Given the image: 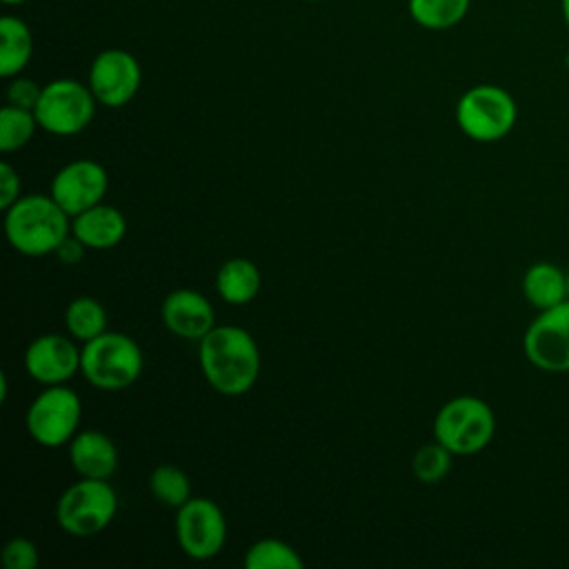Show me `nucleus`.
<instances>
[{
    "label": "nucleus",
    "mask_w": 569,
    "mask_h": 569,
    "mask_svg": "<svg viewBox=\"0 0 569 569\" xmlns=\"http://www.w3.org/2000/svg\"><path fill=\"white\" fill-rule=\"evenodd\" d=\"M307 2H325V0H307Z\"/></svg>",
    "instance_id": "473e14b6"
},
{
    "label": "nucleus",
    "mask_w": 569,
    "mask_h": 569,
    "mask_svg": "<svg viewBox=\"0 0 569 569\" xmlns=\"http://www.w3.org/2000/svg\"><path fill=\"white\" fill-rule=\"evenodd\" d=\"M471 9V0H407L411 20L427 31H447L460 24Z\"/></svg>",
    "instance_id": "aec40b11"
},
{
    "label": "nucleus",
    "mask_w": 569,
    "mask_h": 569,
    "mask_svg": "<svg viewBox=\"0 0 569 569\" xmlns=\"http://www.w3.org/2000/svg\"><path fill=\"white\" fill-rule=\"evenodd\" d=\"M176 511V540L191 560H211L222 551L227 520L213 500L189 498Z\"/></svg>",
    "instance_id": "9d476101"
},
{
    "label": "nucleus",
    "mask_w": 569,
    "mask_h": 569,
    "mask_svg": "<svg viewBox=\"0 0 569 569\" xmlns=\"http://www.w3.org/2000/svg\"><path fill=\"white\" fill-rule=\"evenodd\" d=\"M149 491L151 496L171 509H180L191 496V480L189 476L176 465H160L149 476Z\"/></svg>",
    "instance_id": "5701e85b"
},
{
    "label": "nucleus",
    "mask_w": 569,
    "mask_h": 569,
    "mask_svg": "<svg viewBox=\"0 0 569 569\" xmlns=\"http://www.w3.org/2000/svg\"><path fill=\"white\" fill-rule=\"evenodd\" d=\"M144 367L140 345L120 331H104L82 342L80 373L89 385L102 391H120L131 387Z\"/></svg>",
    "instance_id": "7ed1b4c3"
},
{
    "label": "nucleus",
    "mask_w": 569,
    "mask_h": 569,
    "mask_svg": "<svg viewBox=\"0 0 569 569\" xmlns=\"http://www.w3.org/2000/svg\"><path fill=\"white\" fill-rule=\"evenodd\" d=\"M198 360L204 380L231 398L247 393L260 373V349L253 336L233 325H216L198 340Z\"/></svg>",
    "instance_id": "f257e3e1"
},
{
    "label": "nucleus",
    "mask_w": 569,
    "mask_h": 569,
    "mask_svg": "<svg viewBox=\"0 0 569 569\" xmlns=\"http://www.w3.org/2000/svg\"><path fill=\"white\" fill-rule=\"evenodd\" d=\"M242 565L247 569H302L305 560L289 542L278 538H262L244 551Z\"/></svg>",
    "instance_id": "4be33fe9"
},
{
    "label": "nucleus",
    "mask_w": 569,
    "mask_h": 569,
    "mask_svg": "<svg viewBox=\"0 0 569 569\" xmlns=\"http://www.w3.org/2000/svg\"><path fill=\"white\" fill-rule=\"evenodd\" d=\"M451 458H453V453L438 440L427 442V445L418 447V451L413 453V460H411L413 476L425 485H436L449 473Z\"/></svg>",
    "instance_id": "393cba45"
},
{
    "label": "nucleus",
    "mask_w": 569,
    "mask_h": 569,
    "mask_svg": "<svg viewBox=\"0 0 569 569\" xmlns=\"http://www.w3.org/2000/svg\"><path fill=\"white\" fill-rule=\"evenodd\" d=\"M4 4H22V2H27V0H2Z\"/></svg>",
    "instance_id": "7c9ffc66"
},
{
    "label": "nucleus",
    "mask_w": 569,
    "mask_h": 569,
    "mask_svg": "<svg viewBox=\"0 0 569 569\" xmlns=\"http://www.w3.org/2000/svg\"><path fill=\"white\" fill-rule=\"evenodd\" d=\"M518 120L513 96L498 84H476L467 89L456 104L460 131L476 142H498L511 133Z\"/></svg>",
    "instance_id": "423d86ee"
},
{
    "label": "nucleus",
    "mask_w": 569,
    "mask_h": 569,
    "mask_svg": "<svg viewBox=\"0 0 569 569\" xmlns=\"http://www.w3.org/2000/svg\"><path fill=\"white\" fill-rule=\"evenodd\" d=\"M567 298H569V269H567Z\"/></svg>",
    "instance_id": "2f4dec72"
},
{
    "label": "nucleus",
    "mask_w": 569,
    "mask_h": 569,
    "mask_svg": "<svg viewBox=\"0 0 569 569\" xmlns=\"http://www.w3.org/2000/svg\"><path fill=\"white\" fill-rule=\"evenodd\" d=\"M260 284V269L247 258H229L216 273V291L227 305L240 307L251 302L258 296Z\"/></svg>",
    "instance_id": "6ab92c4d"
},
{
    "label": "nucleus",
    "mask_w": 569,
    "mask_h": 569,
    "mask_svg": "<svg viewBox=\"0 0 569 569\" xmlns=\"http://www.w3.org/2000/svg\"><path fill=\"white\" fill-rule=\"evenodd\" d=\"M20 198V176L9 162H0V209H9Z\"/></svg>",
    "instance_id": "cd10ccee"
},
{
    "label": "nucleus",
    "mask_w": 569,
    "mask_h": 569,
    "mask_svg": "<svg viewBox=\"0 0 569 569\" xmlns=\"http://www.w3.org/2000/svg\"><path fill=\"white\" fill-rule=\"evenodd\" d=\"M560 16H562V22L569 31V0H560Z\"/></svg>",
    "instance_id": "c756f323"
},
{
    "label": "nucleus",
    "mask_w": 569,
    "mask_h": 569,
    "mask_svg": "<svg viewBox=\"0 0 569 569\" xmlns=\"http://www.w3.org/2000/svg\"><path fill=\"white\" fill-rule=\"evenodd\" d=\"M2 565L7 569H36L38 567V547L33 540L29 538H11L4 547H2Z\"/></svg>",
    "instance_id": "a878e982"
},
{
    "label": "nucleus",
    "mask_w": 569,
    "mask_h": 569,
    "mask_svg": "<svg viewBox=\"0 0 569 569\" xmlns=\"http://www.w3.org/2000/svg\"><path fill=\"white\" fill-rule=\"evenodd\" d=\"M109 189V173L96 160H71L51 180V198L73 218L80 211L102 202Z\"/></svg>",
    "instance_id": "f8f14e48"
},
{
    "label": "nucleus",
    "mask_w": 569,
    "mask_h": 569,
    "mask_svg": "<svg viewBox=\"0 0 569 569\" xmlns=\"http://www.w3.org/2000/svg\"><path fill=\"white\" fill-rule=\"evenodd\" d=\"M64 327L73 340L89 342L107 331V309L96 298H73L64 309Z\"/></svg>",
    "instance_id": "412c9836"
},
{
    "label": "nucleus",
    "mask_w": 569,
    "mask_h": 569,
    "mask_svg": "<svg viewBox=\"0 0 569 569\" xmlns=\"http://www.w3.org/2000/svg\"><path fill=\"white\" fill-rule=\"evenodd\" d=\"M84 253H87V244H84L80 238H76L73 233H69V236L58 244V249H56V258H58L62 264H69V267L82 262Z\"/></svg>",
    "instance_id": "c85d7f7f"
},
{
    "label": "nucleus",
    "mask_w": 569,
    "mask_h": 569,
    "mask_svg": "<svg viewBox=\"0 0 569 569\" xmlns=\"http://www.w3.org/2000/svg\"><path fill=\"white\" fill-rule=\"evenodd\" d=\"M164 327L184 340H202L216 327V311L209 298L196 289H176L160 305Z\"/></svg>",
    "instance_id": "4468645a"
},
{
    "label": "nucleus",
    "mask_w": 569,
    "mask_h": 569,
    "mask_svg": "<svg viewBox=\"0 0 569 569\" xmlns=\"http://www.w3.org/2000/svg\"><path fill=\"white\" fill-rule=\"evenodd\" d=\"M71 233V216L49 196H20L4 209V236L9 244L29 258L56 253L58 244Z\"/></svg>",
    "instance_id": "f03ea898"
},
{
    "label": "nucleus",
    "mask_w": 569,
    "mask_h": 569,
    "mask_svg": "<svg viewBox=\"0 0 569 569\" xmlns=\"http://www.w3.org/2000/svg\"><path fill=\"white\" fill-rule=\"evenodd\" d=\"M89 89L98 104L118 109L131 102L142 84V69L133 53L124 49L100 51L89 67Z\"/></svg>",
    "instance_id": "9b49d317"
},
{
    "label": "nucleus",
    "mask_w": 569,
    "mask_h": 569,
    "mask_svg": "<svg viewBox=\"0 0 569 569\" xmlns=\"http://www.w3.org/2000/svg\"><path fill=\"white\" fill-rule=\"evenodd\" d=\"M78 345L62 333H42L24 351V371L31 380L49 387L64 385L80 371Z\"/></svg>",
    "instance_id": "ddd939ff"
},
{
    "label": "nucleus",
    "mask_w": 569,
    "mask_h": 569,
    "mask_svg": "<svg viewBox=\"0 0 569 569\" xmlns=\"http://www.w3.org/2000/svg\"><path fill=\"white\" fill-rule=\"evenodd\" d=\"M82 418V402L67 385L44 387L29 405L24 416L27 433L42 447L69 445L78 433Z\"/></svg>",
    "instance_id": "6e6552de"
},
{
    "label": "nucleus",
    "mask_w": 569,
    "mask_h": 569,
    "mask_svg": "<svg viewBox=\"0 0 569 569\" xmlns=\"http://www.w3.org/2000/svg\"><path fill=\"white\" fill-rule=\"evenodd\" d=\"M69 460L80 478L109 480L118 469V447L107 433L84 429L71 438Z\"/></svg>",
    "instance_id": "2eb2a0df"
},
{
    "label": "nucleus",
    "mask_w": 569,
    "mask_h": 569,
    "mask_svg": "<svg viewBox=\"0 0 569 569\" xmlns=\"http://www.w3.org/2000/svg\"><path fill=\"white\" fill-rule=\"evenodd\" d=\"M71 233L80 238L87 249H111L124 238L127 220L118 207L98 202L71 218Z\"/></svg>",
    "instance_id": "dca6fc26"
},
{
    "label": "nucleus",
    "mask_w": 569,
    "mask_h": 569,
    "mask_svg": "<svg viewBox=\"0 0 569 569\" xmlns=\"http://www.w3.org/2000/svg\"><path fill=\"white\" fill-rule=\"evenodd\" d=\"M118 496L107 480L82 478L69 485L56 502L58 527L71 538H93L111 525Z\"/></svg>",
    "instance_id": "39448f33"
},
{
    "label": "nucleus",
    "mask_w": 569,
    "mask_h": 569,
    "mask_svg": "<svg viewBox=\"0 0 569 569\" xmlns=\"http://www.w3.org/2000/svg\"><path fill=\"white\" fill-rule=\"evenodd\" d=\"M96 104L98 100L89 84L73 78H58L42 87L33 113L42 131L53 136H76L91 124Z\"/></svg>",
    "instance_id": "0eeeda50"
},
{
    "label": "nucleus",
    "mask_w": 569,
    "mask_h": 569,
    "mask_svg": "<svg viewBox=\"0 0 569 569\" xmlns=\"http://www.w3.org/2000/svg\"><path fill=\"white\" fill-rule=\"evenodd\" d=\"M496 433L493 409L478 396H456L445 402L433 418V440L453 456L482 451Z\"/></svg>",
    "instance_id": "20e7f679"
},
{
    "label": "nucleus",
    "mask_w": 569,
    "mask_h": 569,
    "mask_svg": "<svg viewBox=\"0 0 569 569\" xmlns=\"http://www.w3.org/2000/svg\"><path fill=\"white\" fill-rule=\"evenodd\" d=\"M522 351L545 373H569V300L538 311L525 329Z\"/></svg>",
    "instance_id": "1a4fd4ad"
},
{
    "label": "nucleus",
    "mask_w": 569,
    "mask_h": 569,
    "mask_svg": "<svg viewBox=\"0 0 569 569\" xmlns=\"http://www.w3.org/2000/svg\"><path fill=\"white\" fill-rule=\"evenodd\" d=\"M33 56V33L18 16L0 18V76L11 80L24 71Z\"/></svg>",
    "instance_id": "a211bd4d"
},
{
    "label": "nucleus",
    "mask_w": 569,
    "mask_h": 569,
    "mask_svg": "<svg viewBox=\"0 0 569 569\" xmlns=\"http://www.w3.org/2000/svg\"><path fill=\"white\" fill-rule=\"evenodd\" d=\"M38 120L31 109L7 104L0 109V151L13 153L22 149L36 133Z\"/></svg>",
    "instance_id": "b1692460"
},
{
    "label": "nucleus",
    "mask_w": 569,
    "mask_h": 569,
    "mask_svg": "<svg viewBox=\"0 0 569 569\" xmlns=\"http://www.w3.org/2000/svg\"><path fill=\"white\" fill-rule=\"evenodd\" d=\"M522 296L538 311L551 309V307L569 300L567 298V271L549 260L533 262L522 276Z\"/></svg>",
    "instance_id": "f3484780"
},
{
    "label": "nucleus",
    "mask_w": 569,
    "mask_h": 569,
    "mask_svg": "<svg viewBox=\"0 0 569 569\" xmlns=\"http://www.w3.org/2000/svg\"><path fill=\"white\" fill-rule=\"evenodd\" d=\"M40 93H42V87L36 80L16 76V78H11V82L7 87V104L33 111L40 100Z\"/></svg>",
    "instance_id": "bb28decb"
}]
</instances>
